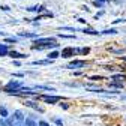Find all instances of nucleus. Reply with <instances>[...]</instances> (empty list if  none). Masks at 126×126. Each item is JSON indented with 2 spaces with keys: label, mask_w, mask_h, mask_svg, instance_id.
Instances as JSON below:
<instances>
[{
  "label": "nucleus",
  "mask_w": 126,
  "mask_h": 126,
  "mask_svg": "<svg viewBox=\"0 0 126 126\" xmlns=\"http://www.w3.org/2000/svg\"><path fill=\"white\" fill-rule=\"evenodd\" d=\"M59 56H60V54H59V53H57V51H53V53H50V56H48V57H50V59H51V60H53V59H57V57H59Z\"/></svg>",
  "instance_id": "obj_16"
},
{
  "label": "nucleus",
  "mask_w": 126,
  "mask_h": 126,
  "mask_svg": "<svg viewBox=\"0 0 126 126\" xmlns=\"http://www.w3.org/2000/svg\"><path fill=\"white\" fill-rule=\"evenodd\" d=\"M56 123H57V125H59V126H62V125H63V122H62V120H59V119H57V120H56Z\"/></svg>",
  "instance_id": "obj_21"
},
{
  "label": "nucleus",
  "mask_w": 126,
  "mask_h": 126,
  "mask_svg": "<svg viewBox=\"0 0 126 126\" xmlns=\"http://www.w3.org/2000/svg\"><path fill=\"white\" fill-rule=\"evenodd\" d=\"M8 54V48H6V45H2L0 47V57H3Z\"/></svg>",
  "instance_id": "obj_9"
},
{
  "label": "nucleus",
  "mask_w": 126,
  "mask_h": 126,
  "mask_svg": "<svg viewBox=\"0 0 126 126\" xmlns=\"http://www.w3.org/2000/svg\"><path fill=\"white\" fill-rule=\"evenodd\" d=\"M90 50L89 48H80V50H77V53H81V54H87Z\"/></svg>",
  "instance_id": "obj_18"
},
{
  "label": "nucleus",
  "mask_w": 126,
  "mask_h": 126,
  "mask_svg": "<svg viewBox=\"0 0 126 126\" xmlns=\"http://www.w3.org/2000/svg\"><path fill=\"white\" fill-rule=\"evenodd\" d=\"M39 126H50L47 122H39Z\"/></svg>",
  "instance_id": "obj_20"
},
{
  "label": "nucleus",
  "mask_w": 126,
  "mask_h": 126,
  "mask_svg": "<svg viewBox=\"0 0 126 126\" xmlns=\"http://www.w3.org/2000/svg\"><path fill=\"white\" fill-rule=\"evenodd\" d=\"M122 59H123V60H126V57H122Z\"/></svg>",
  "instance_id": "obj_24"
},
{
  "label": "nucleus",
  "mask_w": 126,
  "mask_h": 126,
  "mask_svg": "<svg viewBox=\"0 0 126 126\" xmlns=\"http://www.w3.org/2000/svg\"><path fill=\"white\" fill-rule=\"evenodd\" d=\"M26 104H27L29 107H32V108H35V110H38V111H44V110H42L41 107H38V105H36V104H33V102H26Z\"/></svg>",
  "instance_id": "obj_11"
},
{
  "label": "nucleus",
  "mask_w": 126,
  "mask_h": 126,
  "mask_svg": "<svg viewBox=\"0 0 126 126\" xmlns=\"http://www.w3.org/2000/svg\"><path fill=\"white\" fill-rule=\"evenodd\" d=\"M53 42H54V39L47 38V39H38V41H35L33 44H35V45H48V44H53Z\"/></svg>",
  "instance_id": "obj_5"
},
{
  "label": "nucleus",
  "mask_w": 126,
  "mask_h": 126,
  "mask_svg": "<svg viewBox=\"0 0 126 126\" xmlns=\"http://www.w3.org/2000/svg\"><path fill=\"white\" fill-rule=\"evenodd\" d=\"M102 33H105V35H116L117 30H116V29H110V30H104Z\"/></svg>",
  "instance_id": "obj_14"
},
{
  "label": "nucleus",
  "mask_w": 126,
  "mask_h": 126,
  "mask_svg": "<svg viewBox=\"0 0 126 126\" xmlns=\"http://www.w3.org/2000/svg\"><path fill=\"white\" fill-rule=\"evenodd\" d=\"M9 56H11L12 59H26V57H27L26 54H21V53H17V51H11V53H9Z\"/></svg>",
  "instance_id": "obj_6"
},
{
  "label": "nucleus",
  "mask_w": 126,
  "mask_h": 126,
  "mask_svg": "<svg viewBox=\"0 0 126 126\" xmlns=\"http://www.w3.org/2000/svg\"><path fill=\"white\" fill-rule=\"evenodd\" d=\"M83 32H84V33H87V35H98V32L93 30V29H84Z\"/></svg>",
  "instance_id": "obj_12"
},
{
  "label": "nucleus",
  "mask_w": 126,
  "mask_h": 126,
  "mask_svg": "<svg viewBox=\"0 0 126 126\" xmlns=\"http://www.w3.org/2000/svg\"><path fill=\"white\" fill-rule=\"evenodd\" d=\"M0 126H8V123H6V120H3V117L0 119Z\"/></svg>",
  "instance_id": "obj_19"
},
{
  "label": "nucleus",
  "mask_w": 126,
  "mask_h": 126,
  "mask_svg": "<svg viewBox=\"0 0 126 126\" xmlns=\"http://www.w3.org/2000/svg\"><path fill=\"white\" fill-rule=\"evenodd\" d=\"M20 36H24V38H36L35 33H26V32H21Z\"/></svg>",
  "instance_id": "obj_13"
},
{
  "label": "nucleus",
  "mask_w": 126,
  "mask_h": 126,
  "mask_svg": "<svg viewBox=\"0 0 126 126\" xmlns=\"http://www.w3.org/2000/svg\"><path fill=\"white\" fill-rule=\"evenodd\" d=\"M50 60H39V62H33V65H48Z\"/></svg>",
  "instance_id": "obj_15"
},
{
  "label": "nucleus",
  "mask_w": 126,
  "mask_h": 126,
  "mask_svg": "<svg viewBox=\"0 0 126 126\" xmlns=\"http://www.w3.org/2000/svg\"><path fill=\"white\" fill-rule=\"evenodd\" d=\"M0 116H2L3 119H6V117H8V110H6L5 107H0Z\"/></svg>",
  "instance_id": "obj_8"
},
{
  "label": "nucleus",
  "mask_w": 126,
  "mask_h": 126,
  "mask_svg": "<svg viewBox=\"0 0 126 126\" xmlns=\"http://www.w3.org/2000/svg\"><path fill=\"white\" fill-rule=\"evenodd\" d=\"M14 126H26L24 123H17V125H14Z\"/></svg>",
  "instance_id": "obj_22"
},
{
  "label": "nucleus",
  "mask_w": 126,
  "mask_h": 126,
  "mask_svg": "<svg viewBox=\"0 0 126 126\" xmlns=\"http://www.w3.org/2000/svg\"><path fill=\"white\" fill-rule=\"evenodd\" d=\"M99 2H101V3H104V2H105V0H99Z\"/></svg>",
  "instance_id": "obj_23"
},
{
  "label": "nucleus",
  "mask_w": 126,
  "mask_h": 126,
  "mask_svg": "<svg viewBox=\"0 0 126 126\" xmlns=\"http://www.w3.org/2000/svg\"><path fill=\"white\" fill-rule=\"evenodd\" d=\"M77 53V50L74 48H65V50H62V57H71Z\"/></svg>",
  "instance_id": "obj_4"
},
{
  "label": "nucleus",
  "mask_w": 126,
  "mask_h": 126,
  "mask_svg": "<svg viewBox=\"0 0 126 126\" xmlns=\"http://www.w3.org/2000/svg\"><path fill=\"white\" fill-rule=\"evenodd\" d=\"M12 117H14V120L17 122V123H23L24 122V114H23V111H20V110H17Z\"/></svg>",
  "instance_id": "obj_3"
},
{
  "label": "nucleus",
  "mask_w": 126,
  "mask_h": 126,
  "mask_svg": "<svg viewBox=\"0 0 126 126\" xmlns=\"http://www.w3.org/2000/svg\"><path fill=\"white\" fill-rule=\"evenodd\" d=\"M5 42H8V44H12V42H14V44H15V42H17V38H6Z\"/></svg>",
  "instance_id": "obj_17"
},
{
  "label": "nucleus",
  "mask_w": 126,
  "mask_h": 126,
  "mask_svg": "<svg viewBox=\"0 0 126 126\" xmlns=\"http://www.w3.org/2000/svg\"><path fill=\"white\" fill-rule=\"evenodd\" d=\"M42 99H44L45 102H48V104H54V102H57V101H59V98H57V96H42Z\"/></svg>",
  "instance_id": "obj_7"
},
{
  "label": "nucleus",
  "mask_w": 126,
  "mask_h": 126,
  "mask_svg": "<svg viewBox=\"0 0 126 126\" xmlns=\"http://www.w3.org/2000/svg\"><path fill=\"white\" fill-rule=\"evenodd\" d=\"M86 66V62L84 60H74V62H71L69 65H68V68L69 69H77V68H84Z\"/></svg>",
  "instance_id": "obj_2"
},
{
  "label": "nucleus",
  "mask_w": 126,
  "mask_h": 126,
  "mask_svg": "<svg viewBox=\"0 0 126 126\" xmlns=\"http://www.w3.org/2000/svg\"><path fill=\"white\" fill-rule=\"evenodd\" d=\"M26 126H36V122L32 117H29V119H26Z\"/></svg>",
  "instance_id": "obj_10"
},
{
  "label": "nucleus",
  "mask_w": 126,
  "mask_h": 126,
  "mask_svg": "<svg viewBox=\"0 0 126 126\" xmlns=\"http://www.w3.org/2000/svg\"><path fill=\"white\" fill-rule=\"evenodd\" d=\"M20 89H21V84H20L18 81H9L8 86L5 87V90L9 92V93H12V92H15V90H20Z\"/></svg>",
  "instance_id": "obj_1"
}]
</instances>
